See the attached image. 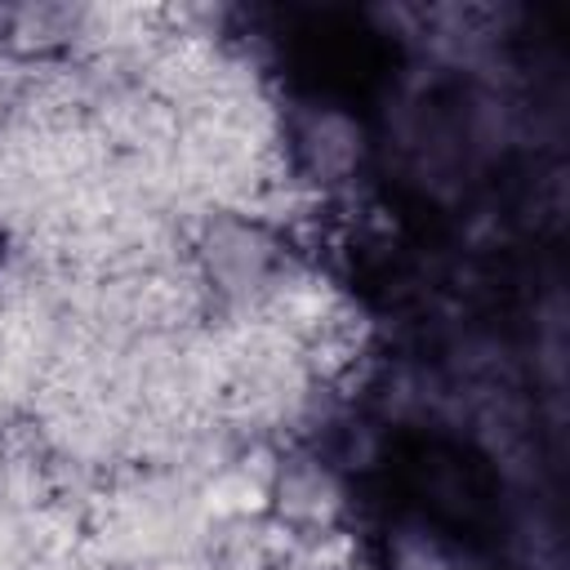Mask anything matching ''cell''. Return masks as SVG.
<instances>
[{
  "label": "cell",
  "instance_id": "1",
  "mask_svg": "<svg viewBox=\"0 0 570 570\" xmlns=\"http://www.w3.org/2000/svg\"><path fill=\"white\" fill-rule=\"evenodd\" d=\"M9 249H13V236H9V227H4V218H0V276H4V267H9Z\"/></svg>",
  "mask_w": 570,
  "mask_h": 570
}]
</instances>
